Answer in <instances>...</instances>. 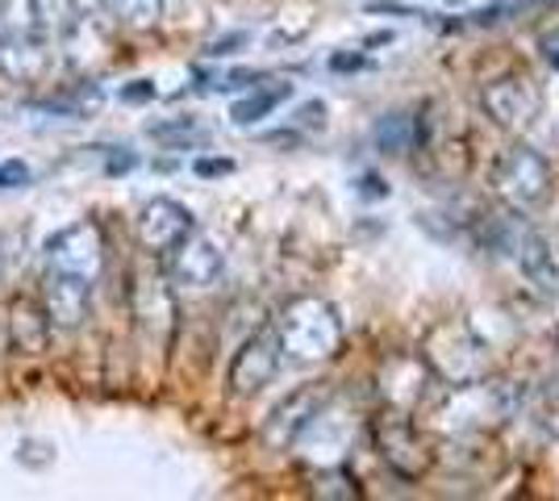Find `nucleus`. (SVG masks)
<instances>
[{
  "instance_id": "nucleus-1",
  "label": "nucleus",
  "mask_w": 559,
  "mask_h": 501,
  "mask_svg": "<svg viewBox=\"0 0 559 501\" xmlns=\"http://www.w3.org/2000/svg\"><path fill=\"white\" fill-rule=\"evenodd\" d=\"M276 343L280 359L297 363V368H313V363H330L343 351V318L330 306L326 297L318 293H301V297H288L276 313Z\"/></svg>"
},
{
  "instance_id": "nucleus-2",
  "label": "nucleus",
  "mask_w": 559,
  "mask_h": 501,
  "mask_svg": "<svg viewBox=\"0 0 559 501\" xmlns=\"http://www.w3.org/2000/svg\"><path fill=\"white\" fill-rule=\"evenodd\" d=\"M372 443H376L380 464H384L396 480H405V485H414V480H421L435 468V448H430V439L409 422V414H396V409L376 414Z\"/></svg>"
},
{
  "instance_id": "nucleus-3",
  "label": "nucleus",
  "mask_w": 559,
  "mask_h": 501,
  "mask_svg": "<svg viewBox=\"0 0 559 501\" xmlns=\"http://www.w3.org/2000/svg\"><path fill=\"white\" fill-rule=\"evenodd\" d=\"M492 192L510 210H535V205H543V196L551 192V164H547V155L535 151L531 143H522V139H513L497 155V164H492Z\"/></svg>"
},
{
  "instance_id": "nucleus-4",
  "label": "nucleus",
  "mask_w": 559,
  "mask_h": 501,
  "mask_svg": "<svg viewBox=\"0 0 559 501\" xmlns=\"http://www.w3.org/2000/svg\"><path fill=\"white\" fill-rule=\"evenodd\" d=\"M421 359L435 372V381H447V389L480 384V377H485V343L460 322H443L426 334Z\"/></svg>"
},
{
  "instance_id": "nucleus-5",
  "label": "nucleus",
  "mask_w": 559,
  "mask_h": 501,
  "mask_svg": "<svg viewBox=\"0 0 559 501\" xmlns=\"http://www.w3.org/2000/svg\"><path fill=\"white\" fill-rule=\"evenodd\" d=\"M480 109L489 114L492 126H501L510 134H522L543 114V88L526 72L497 75V80H489L480 88Z\"/></svg>"
},
{
  "instance_id": "nucleus-6",
  "label": "nucleus",
  "mask_w": 559,
  "mask_h": 501,
  "mask_svg": "<svg viewBox=\"0 0 559 501\" xmlns=\"http://www.w3.org/2000/svg\"><path fill=\"white\" fill-rule=\"evenodd\" d=\"M47 263L50 272H63V276H80L96 285L105 276V235L93 217H80L71 222L68 230H59L47 242Z\"/></svg>"
},
{
  "instance_id": "nucleus-7",
  "label": "nucleus",
  "mask_w": 559,
  "mask_h": 501,
  "mask_svg": "<svg viewBox=\"0 0 559 501\" xmlns=\"http://www.w3.org/2000/svg\"><path fill=\"white\" fill-rule=\"evenodd\" d=\"M430 384H435V372L414 351H393V356L380 359V368H376V397H380V406L396 409V414H409V418L430 397Z\"/></svg>"
},
{
  "instance_id": "nucleus-8",
  "label": "nucleus",
  "mask_w": 559,
  "mask_h": 501,
  "mask_svg": "<svg viewBox=\"0 0 559 501\" xmlns=\"http://www.w3.org/2000/svg\"><path fill=\"white\" fill-rule=\"evenodd\" d=\"M276 372H280L276 331L263 326L251 338H242V347L234 351L230 372H226V389H230V397H238V402H251V397H259L267 384L276 381Z\"/></svg>"
},
{
  "instance_id": "nucleus-9",
  "label": "nucleus",
  "mask_w": 559,
  "mask_h": 501,
  "mask_svg": "<svg viewBox=\"0 0 559 501\" xmlns=\"http://www.w3.org/2000/svg\"><path fill=\"white\" fill-rule=\"evenodd\" d=\"M330 397H334V384L330 381H313V384L293 389V393L263 418V430H259L263 448H267V452H293V443H297V434L305 430V422L326 406Z\"/></svg>"
},
{
  "instance_id": "nucleus-10",
  "label": "nucleus",
  "mask_w": 559,
  "mask_h": 501,
  "mask_svg": "<svg viewBox=\"0 0 559 501\" xmlns=\"http://www.w3.org/2000/svg\"><path fill=\"white\" fill-rule=\"evenodd\" d=\"M192 230H197V217L188 214L180 201H171V196H151L139 210V222H134V239L155 260H167Z\"/></svg>"
},
{
  "instance_id": "nucleus-11",
  "label": "nucleus",
  "mask_w": 559,
  "mask_h": 501,
  "mask_svg": "<svg viewBox=\"0 0 559 501\" xmlns=\"http://www.w3.org/2000/svg\"><path fill=\"white\" fill-rule=\"evenodd\" d=\"M350 434H355V418H350V414L343 418V414L334 409V397H330L326 406L305 422V430L297 434L293 448H297L313 468H334V464L347 460Z\"/></svg>"
},
{
  "instance_id": "nucleus-12",
  "label": "nucleus",
  "mask_w": 559,
  "mask_h": 501,
  "mask_svg": "<svg viewBox=\"0 0 559 501\" xmlns=\"http://www.w3.org/2000/svg\"><path fill=\"white\" fill-rule=\"evenodd\" d=\"M222 272H226L222 247L197 230L167 255V281L176 288H210L222 281Z\"/></svg>"
},
{
  "instance_id": "nucleus-13",
  "label": "nucleus",
  "mask_w": 559,
  "mask_h": 501,
  "mask_svg": "<svg viewBox=\"0 0 559 501\" xmlns=\"http://www.w3.org/2000/svg\"><path fill=\"white\" fill-rule=\"evenodd\" d=\"M43 310L50 318V331H80L93 313V285L80 276H63V272H47L43 281Z\"/></svg>"
},
{
  "instance_id": "nucleus-14",
  "label": "nucleus",
  "mask_w": 559,
  "mask_h": 501,
  "mask_svg": "<svg viewBox=\"0 0 559 501\" xmlns=\"http://www.w3.org/2000/svg\"><path fill=\"white\" fill-rule=\"evenodd\" d=\"M50 318L43 310V297H29V293H17L9 297V347L17 356H47L50 347Z\"/></svg>"
},
{
  "instance_id": "nucleus-15",
  "label": "nucleus",
  "mask_w": 559,
  "mask_h": 501,
  "mask_svg": "<svg viewBox=\"0 0 559 501\" xmlns=\"http://www.w3.org/2000/svg\"><path fill=\"white\" fill-rule=\"evenodd\" d=\"M513 260H518L522 276L531 281L535 293H543V297H559V251L551 247V239H547L543 230L526 226L522 239H518Z\"/></svg>"
},
{
  "instance_id": "nucleus-16",
  "label": "nucleus",
  "mask_w": 559,
  "mask_h": 501,
  "mask_svg": "<svg viewBox=\"0 0 559 501\" xmlns=\"http://www.w3.org/2000/svg\"><path fill=\"white\" fill-rule=\"evenodd\" d=\"M372 146L376 155H389V159H405L421 146V118L409 109H393L384 118H376L372 126Z\"/></svg>"
},
{
  "instance_id": "nucleus-17",
  "label": "nucleus",
  "mask_w": 559,
  "mask_h": 501,
  "mask_svg": "<svg viewBox=\"0 0 559 501\" xmlns=\"http://www.w3.org/2000/svg\"><path fill=\"white\" fill-rule=\"evenodd\" d=\"M522 230H526L522 210H510V205H501V210H480V214H476V242H480L489 255L513 260Z\"/></svg>"
},
{
  "instance_id": "nucleus-18",
  "label": "nucleus",
  "mask_w": 559,
  "mask_h": 501,
  "mask_svg": "<svg viewBox=\"0 0 559 501\" xmlns=\"http://www.w3.org/2000/svg\"><path fill=\"white\" fill-rule=\"evenodd\" d=\"M50 43L47 38H17V43H0V72L17 84H34L47 72Z\"/></svg>"
},
{
  "instance_id": "nucleus-19",
  "label": "nucleus",
  "mask_w": 559,
  "mask_h": 501,
  "mask_svg": "<svg viewBox=\"0 0 559 501\" xmlns=\"http://www.w3.org/2000/svg\"><path fill=\"white\" fill-rule=\"evenodd\" d=\"M288 96H293V84H284V80H272V84H263V88H251V93L238 96L230 105V121L238 130H247V126H255V121L272 118Z\"/></svg>"
},
{
  "instance_id": "nucleus-20",
  "label": "nucleus",
  "mask_w": 559,
  "mask_h": 501,
  "mask_svg": "<svg viewBox=\"0 0 559 501\" xmlns=\"http://www.w3.org/2000/svg\"><path fill=\"white\" fill-rule=\"evenodd\" d=\"M134 310H139L142 326H151V331H171V322H176V301H171L167 276L142 281V285L134 288Z\"/></svg>"
},
{
  "instance_id": "nucleus-21",
  "label": "nucleus",
  "mask_w": 559,
  "mask_h": 501,
  "mask_svg": "<svg viewBox=\"0 0 559 501\" xmlns=\"http://www.w3.org/2000/svg\"><path fill=\"white\" fill-rule=\"evenodd\" d=\"M146 134L155 139V143H164L167 151H192V146H205L213 139L210 126H201L197 118H167V121H155V126H146Z\"/></svg>"
},
{
  "instance_id": "nucleus-22",
  "label": "nucleus",
  "mask_w": 559,
  "mask_h": 501,
  "mask_svg": "<svg viewBox=\"0 0 559 501\" xmlns=\"http://www.w3.org/2000/svg\"><path fill=\"white\" fill-rule=\"evenodd\" d=\"M17 38H43L38 9L34 0H0V43H17Z\"/></svg>"
},
{
  "instance_id": "nucleus-23",
  "label": "nucleus",
  "mask_w": 559,
  "mask_h": 501,
  "mask_svg": "<svg viewBox=\"0 0 559 501\" xmlns=\"http://www.w3.org/2000/svg\"><path fill=\"white\" fill-rule=\"evenodd\" d=\"M309 493H313V498H338V501L364 498V489H359V485H355V477L347 473V464L318 468V473H313V480H309Z\"/></svg>"
},
{
  "instance_id": "nucleus-24",
  "label": "nucleus",
  "mask_w": 559,
  "mask_h": 501,
  "mask_svg": "<svg viewBox=\"0 0 559 501\" xmlns=\"http://www.w3.org/2000/svg\"><path fill=\"white\" fill-rule=\"evenodd\" d=\"M34 9H38V29H43V38L55 43V38H63L75 17H80V4L75 0H34Z\"/></svg>"
},
{
  "instance_id": "nucleus-25",
  "label": "nucleus",
  "mask_w": 559,
  "mask_h": 501,
  "mask_svg": "<svg viewBox=\"0 0 559 501\" xmlns=\"http://www.w3.org/2000/svg\"><path fill=\"white\" fill-rule=\"evenodd\" d=\"M109 9L134 29H155L164 17V0H109Z\"/></svg>"
},
{
  "instance_id": "nucleus-26",
  "label": "nucleus",
  "mask_w": 559,
  "mask_h": 501,
  "mask_svg": "<svg viewBox=\"0 0 559 501\" xmlns=\"http://www.w3.org/2000/svg\"><path fill=\"white\" fill-rule=\"evenodd\" d=\"M17 464H25V468H50L55 464V448H50L47 439H22Z\"/></svg>"
},
{
  "instance_id": "nucleus-27",
  "label": "nucleus",
  "mask_w": 559,
  "mask_h": 501,
  "mask_svg": "<svg viewBox=\"0 0 559 501\" xmlns=\"http://www.w3.org/2000/svg\"><path fill=\"white\" fill-rule=\"evenodd\" d=\"M326 114H330L326 100H305V105H297V114H293V126L322 134V130H326Z\"/></svg>"
},
{
  "instance_id": "nucleus-28",
  "label": "nucleus",
  "mask_w": 559,
  "mask_h": 501,
  "mask_svg": "<svg viewBox=\"0 0 559 501\" xmlns=\"http://www.w3.org/2000/svg\"><path fill=\"white\" fill-rule=\"evenodd\" d=\"M251 43V34L247 29H234V34H222V38H213L210 47H205V55L210 59H222V55H234V50H242Z\"/></svg>"
},
{
  "instance_id": "nucleus-29",
  "label": "nucleus",
  "mask_w": 559,
  "mask_h": 501,
  "mask_svg": "<svg viewBox=\"0 0 559 501\" xmlns=\"http://www.w3.org/2000/svg\"><path fill=\"white\" fill-rule=\"evenodd\" d=\"M29 184V167L22 159H4L0 164V189H25Z\"/></svg>"
},
{
  "instance_id": "nucleus-30",
  "label": "nucleus",
  "mask_w": 559,
  "mask_h": 501,
  "mask_svg": "<svg viewBox=\"0 0 559 501\" xmlns=\"http://www.w3.org/2000/svg\"><path fill=\"white\" fill-rule=\"evenodd\" d=\"M389 180H384V176H376V171H364V176H359V196H364V201H384V196H389Z\"/></svg>"
},
{
  "instance_id": "nucleus-31",
  "label": "nucleus",
  "mask_w": 559,
  "mask_h": 501,
  "mask_svg": "<svg viewBox=\"0 0 559 501\" xmlns=\"http://www.w3.org/2000/svg\"><path fill=\"white\" fill-rule=\"evenodd\" d=\"M117 96H121L126 105H146V100H155V84H151V80H130Z\"/></svg>"
},
{
  "instance_id": "nucleus-32",
  "label": "nucleus",
  "mask_w": 559,
  "mask_h": 501,
  "mask_svg": "<svg viewBox=\"0 0 559 501\" xmlns=\"http://www.w3.org/2000/svg\"><path fill=\"white\" fill-rule=\"evenodd\" d=\"M192 171H197L201 180H217V176H230L234 159H210V155H205V159H197V164H192Z\"/></svg>"
},
{
  "instance_id": "nucleus-33",
  "label": "nucleus",
  "mask_w": 559,
  "mask_h": 501,
  "mask_svg": "<svg viewBox=\"0 0 559 501\" xmlns=\"http://www.w3.org/2000/svg\"><path fill=\"white\" fill-rule=\"evenodd\" d=\"M538 55H543V63H547V68H556L559 72V25L538 38Z\"/></svg>"
},
{
  "instance_id": "nucleus-34",
  "label": "nucleus",
  "mask_w": 559,
  "mask_h": 501,
  "mask_svg": "<svg viewBox=\"0 0 559 501\" xmlns=\"http://www.w3.org/2000/svg\"><path fill=\"white\" fill-rule=\"evenodd\" d=\"M134 164H139V159H134V151H109V159H105V176H126Z\"/></svg>"
},
{
  "instance_id": "nucleus-35",
  "label": "nucleus",
  "mask_w": 559,
  "mask_h": 501,
  "mask_svg": "<svg viewBox=\"0 0 559 501\" xmlns=\"http://www.w3.org/2000/svg\"><path fill=\"white\" fill-rule=\"evenodd\" d=\"M359 68H368L364 55H343V50L330 55V72H359Z\"/></svg>"
},
{
  "instance_id": "nucleus-36",
  "label": "nucleus",
  "mask_w": 559,
  "mask_h": 501,
  "mask_svg": "<svg viewBox=\"0 0 559 501\" xmlns=\"http://www.w3.org/2000/svg\"><path fill=\"white\" fill-rule=\"evenodd\" d=\"M263 143H272V146H297V143H301V134H297V130H272V134H263Z\"/></svg>"
},
{
  "instance_id": "nucleus-37",
  "label": "nucleus",
  "mask_w": 559,
  "mask_h": 501,
  "mask_svg": "<svg viewBox=\"0 0 559 501\" xmlns=\"http://www.w3.org/2000/svg\"><path fill=\"white\" fill-rule=\"evenodd\" d=\"M372 13H396V17H430L426 9H405V4H372Z\"/></svg>"
},
{
  "instance_id": "nucleus-38",
  "label": "nucleus",
  "mask_w": 559,
  "mask_h": 501,
  "mask_svg": "<svg viewBox=\"0 0 559 501\" xmlns=\"http://www.w3.org/2000/svg\"><path fill=\"white\" fill-rule=\"evenodd\" d=\"M389 43H393V29H380V34H368V38H364V47H368V50L389 47Z\"/></svg>"
},
{
  "instance_id": "nucleus-39",
  "label": "nucleus",
  "mask_w": 559,
  "mask_h": 501,
  "mask_svg": "<svg viewBox=\"0 0 559 501\" xmlns=\"http://www.w3.org/2000/svg\"><path fill=\"white\" fill-rule=\"evenodd\" d=\"M443 4H460V0H443Z\"/></svg>"
},
{
  "instance_id": "nucleus-40",
  "label": "nucleus",
  "mask_w": 559,
  "mask_h": 501,
  "mask_svg": "<svg viewBox=\"0 0 559 501\" xmlns=\"http://www.w3.org/2000/svg\"><path fill=\"white\" fill-rule=\"evenodd\" d=\"M0 267H4V251H0Z\"/></svg>"
},
{
  "instance_id": "nucleus-41",
  "label": "nucleus",
  "mask_w": 559,
  "mask_h": 501,
  "mask_svg": "<svg viewBox=\"0 0 559 501\" xmlns=\"http://www.w3.org/2000/svg\"><path fill=\"white\" fill-rule=\"evenodd\" d=\"M105 4H109V0H105Z\"/></svg>"
}]
</instances>
